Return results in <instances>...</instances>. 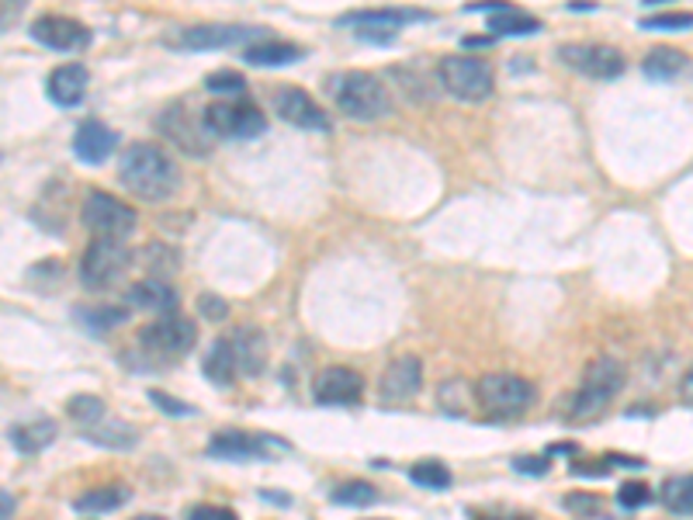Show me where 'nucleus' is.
Listing matches in <instances>:
<instances>
[{"instance_id": "obj_13", "label": "nucleus", "mask_w": 693, "mask_h": 520, "mask_svg": "<svg viewBox=\"0 0 693 520\" xmlns=\"http://www.w3.org/2000/svg\"><path fill=\"white\" fill-rule=\"evenodd\" d=\"M274 112L298 128H309V133H327L330 128V115L302 87H281L274 94Z\"/></svg>"}, {"instance_id": "obj_48", "label": "nucleus", "mask_w": 693, "mask_h": 520, "mask_svg": "<svg viewBox=\"0 0 693 520\" xmlns=\"http://www.w3.org/2000/svg\"><path fill=\"white\" fill-rule=\"evenodd\" d=\"M133 520H163V517H154V513H143V517H133Z\"/></svg>"}, {"instance_id": "obj_41", "label": "nucleus", "mask_w": 693, "mask_h": 520, "mask_svg": "<svg viewBox=\"0 0 693 520\" xmlns=\"http://www.w3.org/2000/svg\"><path fill=\"white\" fill-rule=\"evenodd\" d=\"M198 313L205 316V319H212V323H219V319H226L229 316V306L219 298V295H202L198 298Z\"/></svg>"}, {"instance_id": "obj_25", "label": "nucleus", "mask_w": 693, "mask_h": 520, "mask_svg": "<svg viewBox=\"0 0 693 520\" xmlns=\"http://www.w3.org/2000/svg\"><path fill=\"white\" fill-rule=\"evenodd\" d=\"M614 403V393H606V388H600V385H590V382H582L579 385V393H572V399H569V417L576 420V423H590V420H597L606 406Z\"/></svg>"}, {"instance_id": "obj_29", "label": "nucleus", "mask_w": 693, "mask_h": 520, "mask_svg": "<svg viewBox=\"0 0 693 520\" xmlns=\"http://www.w3.org/2000/svg\"><path fill=\"white\" fill-rule=\"evenodd\" d=\"M489 32L492 35H534V32H541V21L527 11L507 4L503 11L489 14Z\"/></svg>"}, {"instance_id": "obj_14", "label": "nucleus", "mask_w": 693, "mask_h": 520, "mask_svg": "<svg viewBox=\"0 0 693 520\" xmlns=\"http://www.w3.org/2000/svg\"><path fill=\"white\" fill-rule=\"evenodd\" d=\"M423 385V364L413 354H402L396 361H388L385 375H382V403L396 406V403H409L420 396Z\"/></svg>"}, {"instance_id": "obj_32", "label": "nucleus", "mask_w": 693, "mask_h": 520, "mask_svg": "<svg viewBox=\"0 0 693 520\" xmlns=\"http://www.w3.org/2000/svg\"><path fill=\"white\" fill-rule=\"evenodd\" d=\"M409 479H413L420 489H447L451 486V468L444 462L423 459V462H417L413 468H409Z\"/></svg>"}, {"instance_id": "obj_2", "label": "nucleus", "mask_w": 693, "mask_h": 520, "mask_svg": "<svg viewBox=\"0 0 693 520\" xmlns=\"http://www.w3.org/2000/svg\"><path fill=\"white\" fill-rule=\"evenodd\" d=\"M330 94L343 115L357 122H378L393 112V98H388L385 83L375 74L364 70H346L330 80Z\"/></svg>"}, {"instance_id": "obj_37", "label": "nucleus", "mask_w": 693, "mask_h": 520, "mask_svg": "<svg viewBox=\"0 0 693 520\" xmlns=\"http://www.w3.org/2000/svg\"><path fill=\"white\" fill-rule=\"evenodd\" d=\"M617 504H621L624 510H638V507H645V504H652V489H648L645 483H638V479H627V483H621V489H617Z\"/></svg>"}, {"instance_id": "obj_24", "label": "nucleus", "mask_w": 693, "mask_h": 520, "mask_svg": "<svg viewBox=\"0 0 693 520\" xmlns=\"http://www.w3.org/2000/svg\"><path fill=\"white\" fill-rule=\"evenodd\" d=\"M83 438L98 444V448H112V451H133L136 441H139V430L133 423H125V420H112V417H104L98 427L91 430H83Z\"/></svg>"}, {"instance_id": "obj_1", "label": "nucleus", "mask_w": 693, "mask_h": 520, "mask_svg": "<svg viewBox=\"0 0 693 520\" xmlns=\"http://www.w3.org/2000/svg\"><path fill=\"white\" fill-rule=\"evenodd\" d=\"M118 181L146 202H167L170 194L178 191L181 173H178V163H173L160 146L133 143L122 154Z\"/></svg>"}, {"instance_id": "obj_47", "label": "nucleus", "mask_w": 693, "mask_h": 520, "mask_svg": "<svg viewBox=\"0 0 693 520\" xmlns=\"http://www.w3.org/2000/svg\"><path fill=\"white\" fill-rule=\"evenodd\" d=\"M569 8H572V11H590V8H597V4H590V0H572Z\"/></svg>"}, {"instance_id": "obj_33", "label": "nucleus", "mask_w": 693, "mask_h": 520, "mask_svg": "<svg viewBox=\"0 0 693 520\" xmlns=\"http://www.w3.org/2000/svg\"><path fill=\"white\" fill-rule=\"evenodd\" d=\"M67 414H70L83 430H91V427H98V423L107 417V409H104V403H101L98 396H73V399L67 403Z\"/></svg>"}, {"instance_id": "obj_3", "label": "nucleus", "mask_w": 693, "mask_h": 520, "mask_svg": "<svg viewBox=\"0 0 693 520\" xmlns=\"http://www.w3.org/2000/svg\"><path fill=\"white\" fill-rule=\"evenodd\" d=\"M475 399H479L486 417L513 420V417L524 414V409H531L534 385L527 378H520V375L496 372V375H482L479 378V385H475Z\"/></svg>"}, {"instance_id": "obj_11", "label": "nucleus", "mask_w": 693, "mask_h": 520, "mask_svg": "<svg viewBox=\"0 0 693 520\" xmlns=\"http://www.w3.org/2000/svg\"><path fill=\"white\" fill-rule=\"evenodd\" d=\"M561 63L587 77H597V80H614L624 74V53L614 49V46H593V42H587V46H561L558 49Z\"/></svg>"}, {"instance_id": "obj_38", "label": "nucleus", "mask_w": 693, "mask_h": 520, "mask_svg": "<svg viewBox=\"0 0 693 520\" xmlns=\"http://www.w3.org/2000/svg\"><path fill=\"white\" fill-rule=\"evenodd\" d=\"M693 25V11H662V14H648L641 18V29H690Z\"/></svg>"}, {"instance_id": "obj_20", "label": "nucleus", "mask_w": 693, "mask_h": 520, "mask_svg": "<svg viewBox=\"0 0 693 520\" xmlns=\"http://www.w3.org/2000/svg\"><path fill=\"white\" fill-rule=\"evenodd\" d=\"M423 11H402V8H375V11H351L340 14V25H351L357 32H399L406 21H423Z\"/></svg>"}, {"instance_id": "obj_28", "label": "nucleus", "mask_w": 693, "mask_h": 520, "mask_svg": "<svg viewBox=\"0 0 693 520\" xmlns=\"http://www.w3.org/2000/svg\"><path fill=\"white\" fill-rule=\"evenodd\" d=\"M641 70H645V77H652V80H673L677 74L686 70V56L680 49H673V46H656L652 53L645 56Z\"/></svg>"}, {"instance_id": "obj_10", "label": "nucleus", "mask_w": 693, "mask_h": 520, "mask_svg": "<svg viewBox=\"0 0 693 520\" xmlns=\"http://www.w3.org/2000/svg\"><path fill=\"white\" fill-rule=\"evenodd\" d=\"M32 38L56 53H80L91 46V32L67 14H42L32 21Z\"/></svg>"}, {"instance_id": "obj_17", "label": "nucleus", "mask_w": 693, "mask_h": 520, "mask_svg": "<svg viewBox=\"0 0 693 520\" xmlns=\"http://www.w3.org/2000/svg\"><path fill=\"white\" fill-rule=\"evenodd\" d=\"M87 83H91V77H87V67H80V63H63V67H56L46 80V94L53 104L59 108H77L87 94Z\"/></svg>"}, {"instance_id": "obj_27", "label": "nucleus", "mask_w": 693, "mask_h": 520, "mask_svg": "<svg viewBox=\"0 0 693 520\" xmlns=\"http://www.w3.org/2000/svg\"><path fill=\"white\" fill-rule=\"evenodd\" d=\"M659 500L669 513L677 517H693V472L686 475H669L659 489Z\"/></svg>"}, {"instance_id": "obj_43", "label": "nucleus", "mask_w": 693, "mask_h": 520, "mask_svg": "<svg viewBox=\"0 0 693 520\" xmlns=\"http://www.w3.org/2000/svg\"><path fill=\"white\" fill-rule=\"evenodd\" d=\"M188 520H240V517H236L229 507H194L191 513H188Z\"/></svg>"}, {"instance_id": "obj_23", "label": "nucleus", "mask_w": 693, "mask_h": 520, "mask_svg": "<svg viewBox=\"0 0 693 520\" xmlns=\"http://www.w3.org/2000/svg\"><path fill=\"white\" fill-rule=\"evenodd\" d=\"M56 433H59L56 420H49V417H32V420H21L18 427H11L8 438H11V444L21 454H35L42 448H49L56 441Z\"/></svg>"}, {"instance_id": "obj_26", "label": "nucleus", "mask_w": 693, "mask_h": 520, "mask_svg": "<svg viewBox=\"0 0 693 520\" xmlns=\"http://www.w3.org/2000/svg\"><path fill=\"white\" fill-rule=\"evenodd\" d=\"M202 372L208 382L215 385H232V378L240 375V368H236V358H232V347H229V337H219L212 343V351L205 354V364Z\"/></svg>"}, {"instance_id": "obj_8", "label": "nucleus", "mask_w": 693, "mask_h": 520, "mask_svg": "<svg viewBox=\"0 0 693 520\" xmlns=\"http://www.w3.org/2000/svg\"><path fill=\"white\" fill-rule=\"evenodd\" d=\"M205 133L215 139H253L268 128L260 108L243 104V101H215L202 112Z\"/></svg>"}, {"instance_id": "obj_16", "label": "nucleus", "mask_w": 693, "mask_h": 520, "mask_svg": "<svg viewBox=\"0 0 693 520\" xmlns=\"http://www.w3.org/2000/svg\"><path fill=\"white\" fill-rule=\"evenodd\" d=\"M260 29H236V25H194V29H184L178 35V46L184 49H226V46H236V42L243 38H257L260 42Z\"/></svg>"}, {"instance_id": "obj_15", "label": "nucleus", "mask_w": 693, "mask_h": 520, "mask_svg": "<svg viewBox=\"0 0 693 520\" xmlns=\"http://www.w3.org/2000/svg\"><path fill=\"white\" fill-rule=\"evenodd\" d=\"M115 143H118L115 133H112V128H107L104 122H98V118H83V122L77 125V136H73V154H77V160L98 167V163H104L107 157L115 154Z\"/></svg>"}, {"instance_id": "obj_44", "label": "nucleus", "mask_w": 693, "mask_h": 520, "mask_svg": "<svg viewBox=\"0 0 693 520\" xmlns=\"http://www.w3.org/2000/svg\"><path fill=\"white\" fill-rule=\"evenodd\" d=\"M513 468L516 472H524V475H545L548 472V459H513Z\"/></svg>"}, {"instance_id": "obj_36", "label": "nucleus", "mask_w": 693, "mask_h": 520, "mask_svg": "<svg viewBox=\"0 0 693 520\" xmlns=\"http://www.w3.org/2000/svg\"><path fill=\"white\" fill-rule=\"evenodd\" d=\"M80 319L91 330H112V327H118V323L128 319V313L125 309H115V306H101V309H80Z\"/></svg>"}, {"instance_id": "obj_9", "label": "nucleus", "mask_w": 693, "mask_h": 520, "mask_svg": "<svg viewBox=\"0 0 693 520\" xmlns=\"http://www.w3.org/2000/svg\"><path fill=\"white\" fill-rule=\"evenodd\" d=\"M194 340H198V330H194V323L188 316H181V313L160 316L139 334L143 351H149L154 358H163V361L188 354L194 347Z\"/></svg>"}, {"instance_id": "obj_19", "label": "nucleus", "mask_w": 693, "mask_h": 520, "mask_svg": "<svg viewBox=\"0 0 693 520\" xmlns=\"http://www.w3.org/2000/svg\"><path fill=\"white\" fill-rule=\"evenodd\" d=\"M128 302H133L136 309L154 313L157 319L178 313V292H173V285H170V281H163V278H143V281H136V285L128 289Z\"/></svg>"}, {"instance_id": "obj_18", "label": "nucleus", "mask_w": 693, "mask_h": 520, "mask_svg": "<svg viewBox=\"0 0 693 520\" xmlns=\"http://www.w3.org/2000/svg\"><path fill=\"white\" fill-rule=\"evenodd\" d=\"M229 347H232V358L236 368H240V375L253 378L264 372L268 364V337L260 334L257 327H240L236 334H229Z\"/></svg>"}, {"instance_id": "obj_4", "label": "nucleus", "mask_w": 693, "mask_h": 520, "mask_svg": "<svg viewBox=\"0 0 693 520\" xmlns=\"http://www.w3.org/2000/svg\"><path fill=\"white\" fill-rule=\"evenodd\" d=\"M80 219H83L87 229L94 233V240H125V236L136 233L139 215H136L133 205L112 199L107 191H91L83 199Z\"/></svg>"}, {"instance_id": "obj_21", "label": "nucleus", "mask_w": 693, "mask_h": 520, "mask_svg": "<svg viewBox=\"0 0 693 520\" xmlns=\"http://www.w3.org/2000/svg\"><path fill=\"white\" fill-rule=\"evenodd\" d=\"M160 133L167 136V139H173L181 149H188V154H194V157H202L205 149H208V133H205V125L202 128H194L191 125V118L184 115V108H170V112H163V118H160Z\"/></svg>"}, {"instance_id": "obj_7", "label": "nucleus", "mask_w": 693, "mask_h": 520, "mask_svg": "<svg viewBox=\"0 0 693 520\" xmlns=\"http://www.w3.org/2000/svg\"><path fill=\"white\" fill-rule=\"evenodd\" d=\"M438 77L444 91L462 101H486L492 94V67L482 56H444Z\"/></svg>"}, {"instance_id": "obj_6", "label": "nucleus", "mask_w": 693, "mask_h": 520, "mask_svg": "<svg viewBox=\"0 0 693 520\" xmlns=\"http://www.w3.org/2000/svg\"><path fill=\"white\" fill-rule=\"evenodd\" d=\"M128 264H133V250H128L122 240H94L83 250V260H80L83 289H91V292L115 289V281L128 271Z\"/></svg>"}, {"instance_id": "obj_42", "label": "nucleus", "mask_w": 693, "mask_h": 520, "mask_svg": "<svg viewBox=\"0 0 693 520\" xmlns=\"http://www.w3.org/2000/svg\"><path fill=\"white\" fill-rule=\"evenodd\" d=\"M566 510L590 517V513L600 510V500H597V496H587V493H572V496H566Z\"/></svg>"}, {"instance_id": "obj_12", "label": "nucleus", "mask_w": 693, "mask_h": 520, "mask_svg": "<svg viewBox=\"0 0 693 520\" xmlns=\"http://www.w3.org/2000/svg\"><path fill=\"white\" fill-rule=\"evenodd\" d=\"M364 396V378L346 364L322 368L313 382V399L322 406H354Z\"/></svg>"}, {"instance_id": "obj_50", "label": "nucleus", "mask_w": 693, "mask_h": 520, "mask_svg": "<svg viewBox=\"0 0 693 520\" xmlns=\"http://www.w3.org/2000/svg\"><path fill=\"white\" fill-rule=\"evenodd\" d=\"M378 520H385V517H378Z\"/></svg>"}, {"instance_id": "obj_40", "label": "nucleus", "mask_w": 693, "mask_h": 520, "mask_svg": "<svg viewBox=\"0 0 693 520\" xmlns=\"http://www.w3.org/2000/svg\"><path fill=\"white\" fill-rule=\"evenodd\" d=\"M146 257V268H157V264H163V271H173L178 268V257H170L173 250H167V247H160V244H149L146 250H143Z\"/></svg>"}, {"instance_id": "obj_39", "label": "nucleus", "mask_w": 693, "mask_h": 520, "mask_svg": "<svg viewBox=\"0 0 693 520\" xmlns=\"http://www.w3.org/2000/svg\"><path fill=\"white\" fill-rule=\"evenodd\" d=\"M149 403H154L157 409H163V414H170V417H191V414H194V406H188V403H181V399L167 396L163 388H154V393H149Z\"/></svg>"}, {"instance_id": "obj_22", "label": "nucleus", "mask_w": 693, "mask_h": 520, "mask_svg": "<svg viewBox=\"0 0 693 520\" xmlns=\"http://www.w3.org/2000/svg\"><path fill=\"white\" fill-rule=\"evenodd\" d=\"M302 56H306V49L285 38H260L243 49V59L250 67H288V63H298Z\"/></svg>"}, {"instance_id": "obj_5", "label": "nucleus", "mask_w": 693, "mask_h": 520, "mask_svg": "<svg viewBox=\"0 0 693 520\" xmlns=\"http://www.w3.org/2000/svg\"><path fill=\"white\" fill-rule=\"evenodd\" d=\"M292 448L274 433H247V430H219L208 441V454L223 462H274L285 459Z\"/></svg>"}, {"instance_id": "obj_31", "label": "nucleus", "mask_w": 693, "mask_h": 520, "mask_svg": "<svg viewBox=\"0 0 693 520\" xmlns=\"http://www.w3.org/2000/svg\"><path fill=\"white\" fill-rule=\"evenodd\" d=\"M330 500L337 507H372V504H378V489L364 479H346V483L333 486Z\"/></svg>"}, {"instance_id": "obj_45", "label": "nucleus", "mask_w": 693, "mask_h": 520, "mask_svg": "<svg viewBox=\"0 0 693 520\" xmlns=\"http://www.w3.org/2000/svg\"><path fill=\"white\" fill-rule=\"evenodd\" d=\"M680 393H683V399L693 406V368H690V372L683 375V385H680Z\"/></svg>"}, {"instance_id": "obj_34", "label": "nucleus", "mask_w": 693, "mask_h": 520, "mask_svg": "<svg viewBox=\"0 0 693 520\" xmlns=\"http://www.w3.org/2000/svg\"><path fill=\"white\" fill-rule=\"evenodd\" d=\"M438 403H441L444 414H451V417L465 414V409H468V385H465V378H447V382H441Z\"/></svg>"}, {"instance_id": "obj_30", "label": "nucleus", "mask_w": 693, "mask_h": 520, "mask_svg": "<svg viewBox=\"0 0 693 520\" xmlns=\"http://www.w3.org/2000/svg\"><path fill=\"white\" fill-rule=\"evenodd\" d=\"M125 500H128V489H125V486H101V489L83 493L73 507H77L80 513H112V510H118Z\"/></svg>"}, {"instance_id": "obj_35", "label": "nucleus", "mask_w": 693, "mask_h": 520, "mask_svg": "<svg viewBox=\"0 0 693 520\" xmlns=\"http://www.w3.org/2000/svg\"><path fill=\"white\" fill-rule=\"evenodd\" d=\"M205 87L212 94H243L247 80H243V74H236V70H215V74L205 77Z\"/></svg>"}, {"instance_id": "obj_46", "label": "nucleus", "mask_w": 693, "mask_h": 520, "mask_svg": "<svg viewBox=\"0 0 693 520\" xmlns=\"http://www.w3.org/2000/svg\"><path fill=\"white\" fill-rule=\"evenodd\" d=\"M11 510H14V496L4 493V520H11Z\"/></svg>"}, {"instance_id": "obj_49", "label": "nucleus", "mask_w": 693, "mask_h": 520, "mask_svg": "<svg viewBox=\"0 0 693 520\" xmlns=\"http://www.w3.org/2000/svg\"><path fill=\"white\" fill-rule=\"evenodd\" d=\"M516 520H531V517H516Z\"/></svg>"}]
</instances>
